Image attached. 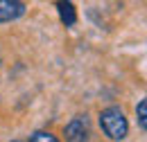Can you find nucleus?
I'll use <instances>...</instances> for the list:
<instances>
[{
	"label": "nucleus",
	"mask_w": 147,
	"mask_h": 142,
	"mask_svg": "<svg viewBox=\"0 0 147 142\" xmlns=\"http://www.w3.org/2000/svg\"><path fill=\"white\" fill-rule=\"evenodd\" d=\"M100 124H102V131L109 135L111 140H122V138H127L129 124H127L125 113L118 106L104 108V111L100 113Z\"/></svg>",
	"instance_id": "1"
},
{
	"label": "nucleus",
	"mask_w": 147,
	"mask_h": 142,
	"mask_svg": "<svg viewBox=\"0 0 147 142\" xmlns=\"http://www.w3.org/2000/svg\"><path fill=\"white\" fill-rule=\"evenodd\" d=\"M63 135H66V142H88L91 131H88V120H86V115L73 117V120L68 122V126H66Z\"/></svg>",
	"instance_id": "2"
},
{
	"label": "nucleus",
	"mask_w": 147,
	"mask_h": 142,
	"mask_svg": "<svg viewBox=\"0 0 147 142\" xmlns=\"http://www.w3.org/2000/svg\"><path fill=\"white\" fill-rule=\"evenodd\" d=\"M27 5L18 0H0V23H11L25 14Z\"/></svg>",
	"instance_id": "3"
},
{
	"label": "nucleus",
	"mask_w": 147,
	"mask_h": 142,
	"mask_svg": "<svg viewBox=\"0 0 147 142\" xmlns=\"http://www.w3.org/2000/svg\"><path fill=\"white\" fill-rule=\"evenodd\" d=\"M57 9H59V16H61V23L66 27H73L77 23V14H75V5L73 2H57Z\"/></svg>",
	"instance_id": "4"
},
{
	"label": "nucleus",
	"mask_w": 147,
	"mask_h": 142,
	"mask_svg": "<svg viewBox=\"0 0 147 142\" xmlns=\"http://www.w3.org/2000/svg\"><path fill=\"white\" fill-rule=\"evenodd\" d=\"M136 115H138V124H140V129L145 131V129H147V99H140V102H138Z\"/></svg>",
	"instance_id": "5"
},
{
	"label": "nucleus",
	"mask_w": 147,
	"mask_h": 142,
	"mask_svg": "<svg viewBox=\"0 0 147 142\" xmlns=\"http://www.w3.org/2000/svg\"><path fill=\"white\" fill-rule=\"evenodd\" d=\"M30 142H59L52 135V133H48V131H36L32 138H30Z\"/></svg>",
	"instance_id": "6"
},
{
	"label": "nucleus",
	"mask_w": 147,
	"mask_h": 142,
	"mask_svg": "<svg viewBox=\"0 0 147 142\" xmlns=\"http://www.w3.org/2000/svg\"><path fill=\"white\" fill-rule=\"evenodd\" d=\"M16 142H20V140H16Z\"/></svg>",
	"instance_id": "7"
}]
</instances>
